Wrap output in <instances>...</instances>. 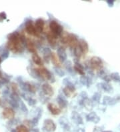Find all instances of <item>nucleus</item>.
<instances>
[{
  "mask_svg": "<svg viewBox=\"0 0 120 132\" xmlns=\"http://www.w3.org/2000/svg\"><path fill=\"white\" fill-rule=\"evenodd\" d=\"M103 132H112V131H103Z\"/></svg>",
  "mask_w": 120,
  "mask_h": 132,
  "instance_id": "obj_43",
  "label": "nucleus"
},
{
  "mask_svg": "<svg viewBox=\"0 0 120 132\" xmlns=\"http://www.w3.org/2000/svg\"><path fill=\"white\" fill-rule=\"evenodd\" d=\"M54 70H55V72L57 73L59 77H63L65 75V73L64 71L61 69L59 67H54Z\"/></svg>",
  "mask_w": 120,
  "mask_h": 132,
  "instance_id": "obj_33",
  "label": "nucleus"
},
{
  "mask_svg": "<svg viewBox=\"0 0 120 132\" xmlns=\"http://www.w3.org/2000/svg\"><path fill=\"white\" fill-rule=\"evenodd\" d=\"M87 120L92 121L94 123H97L99 121V117L97 115V114L95 112H91L87 115Z\"/></svg>",
  "mask_w": 120,
  "mask_h": 132,
  "instance_id": "obj_20",
  "label": "nucleus"
},
{
  "mask_svg": "<svg viewBox=\"0 0 120 132\" xmlns=\"http://www.w3.org/2000/svg\"><path fill=\"white\" fill-rule=\"evenodd\" d=\"M99 76L101 77V79H103L105 81H107L109 82V76L106 73L103 71V70H101V71H99Z\"/></svg>",
  "mask_w": 120,
  "mask_h": 132,
  "instance_id": "obj_28",
  "label": "nucleus"
},
{
  "mask_svg": "<svg viewBox=\"0 0 120 132\" xmlns=\"http://www.w3.org/2000/svg\"><path fill=\"white\" fill-rule=\"evenodd\" d=\"M42 91L46 96H49V97H52V96H53V94H54L53 89L50 84H49L48 83H46L42 85Z\"/></svg>",
  "mask_w": 120,
  "mask_h": 132,
  "instance_id": "obj_9",
  "label": "nucleus"
},
{
  "mask_svg": "<svg viewBox=\"0 0 120 132\" xmlns=\"http://www.w3.org/2000/svg\"><path fill=\"white\" fill-rule=\"evenodd\" d=\"M25 30L28 34L33 35V36H37V31L35 25L33 23V21L31 20H27L25 23Z\"/></svg>",
  "mask_w": 120,
  "mask_h": 132,
  "instance_id": "obj_5",
  "label": "nucleus"
},
{
  "mask_svg": "<svg viewBox=\"0 0 120 132\" xmlns=\"http://www.w3.org/2000/svg\"><path fill=\"white\" fill-rule=\"evenodd\" d=\"M1 103H2V102H1V100H0V105H1Z\"/></svg>",
  "mask_w": 120,
  "mask_h": 132,
  "instance_id": "obj_44",
  "label": "nucleus"
},
{
  "mask_svg": "<svg viewBox=\"0 0 120 132\" xmlns=\"http://www.w3.org/2000/svg\"><path fill=\"white\" fill-rule=\"evenodd\" d=\"M57 55L61 63L65 62V61H66L67 54H66V52H65V50L63 48V47H59V48L57 49Z\"/></svg>",
  "mask_w": 120,
  "mask_h": 132,
  "instance_id": "obj_11",
  "label": "nucleus"
},
{
  "mask_svg": "<svg viewBox=\"0 0 120 132\" xmlns=\"http://www.w3.org/2000/svg\"><path fill=\"white\" fill-rule=\"evenodd\" d=\"M73 52H74V56L77 58H79L80 57L82 56V54H82V51H81V50H80L78 46H77L76 48L73 50Z\"/></svg>",
  "mask_w": 120,
  "mask_h": 132,
  "instance_id": "obj_30",
  "label": "nucleus"
},
{
  "mask_svg": "<svg viewBox=\"0 0 120 132\" xmlns=\"http://www.w3.org/2000/svg\"><path fill=\"white\" fill-rule=\"evenodd\" d=\"M9 55H10V52H9V50H4V52H2V59H7V58L9 57Z\"/></svg>",
  "mask_w": 120,
  "mask_h": 132,
  "instance_id": "obj_36",
  "label": "nucleus"
},
{
  "mask_svg": "<svg viewBox=\"0 0 120 132\" xmlns=\"http://www.w3.org/2000/svg\"><path fill=\"white\" fill-rule=\"evenodd\" d=\"M27 102H28L29 103V105H34L36 104L37 102H36V100H35V99H33V98H31L30 97V98H29L28 100H27Z\"/></svg>",
  "mask_w": 120,
  "mask_h": 132,
  "instance_id": "obj_39",
  "label": "nucleus"
},
{
  "mask_svg": "<svg viewBox=\"0 0 120 132\" xmlns=\"http://www.w3.org/2000/svg\"><path fill=\"white\" fill-rule=\"evenodd\" d=\"M78 42L79 40L76 35H75L74 34H72V33H69L68 41H67V45L70 48H73L74 50L75 48L78 46Z\"/></svg>",
  "mask_w": 120,
  "mask_h": 132,
  "instance_id": "obj_7",
  "label": "nucleus"
},
{
  "mask_svg": "<svg viewBox=\"0 0 120 132\" xmlns=\"http://www.w3.org/2000/svg\"><path fill=\"white\" fill-rule=\"evenodd\" d=\"M2 78H3V77H2V72L0 71V79H2Z\"/></svg>",
  "mask_w": 120,
  "mask_h": 132,
  "instance_id": "obj_41",
  "label": "nucleus"
},
{
  "mask_svg": "<svg viewBox=\"0 0 120 132\" xmlns=\"http://www.w3.org/2000/svg\"><path fill=\"white\" fill-rule=\"evenodd\" d=\"M26 48L27 49L29 52L33 54H35L36 53V48L35 46L34 43L30 39H27L26 43H25Z\"/></svg>",
  "mask_w": 120,
  "mask_h": 132,
  "instance_id": "obj_15",
  "label": "nucleus"
},
{
  "mask_svg": "<svg viewBox=\"0 0 120 132\" xmlns=\"http://www.w3.org/2000/svg\"><path fill=\"white\" fill-rule=\"evenodd\" d=\"M19 108L21 109V111H23L24 113H27V112H28V109L27 108L26 105H25V103H23L22 101H20V102H19Z\"/></svg>",
  "mask_w": 120,
  "mask_h": 132,
  "instance_id": "obj_31",
  "label": "nucleus"
},
{
  "mask_svg": "<svg viewBox=\"0 0 120 132\" xmlns=\"http://www.w3.org/2000/svg\"><path fill=\"white\" fill-rule=\"evenodd\" d=\"M69 33H68L67 32H63L62 34L61 35V42L63 44H67V41H68L69 39Z\"/></svg>",
  "mask_w": 120,
  "mask_h": 132,
  "instance_id": "obj_26",
  "label": "nucleus"
},
{
  "mask_svg": "<svg viewBox=\"0 0 120 132\" xmlns=\"http://www.w3.org/2000/svg\"><path fill=\"white\" fill-rule=\"evenodd\" d=\"M48 108L49 109V111L51 112V113L54 115H59L61 112V109L59 107H57V105H55L54 103H49L48 105Z\"/></svg>",
  "mask_w": 120,
  "mask_h": 132,
  "instance_id": "obj_12",
  "label": "nucleus"
},
{
  "mask_svg": "<svg viewBox=\"0 0 120 132\" xmlns=\"http://www.w3.org/2000/svg\"><path fill=\"white\" fill-rule=\"evenodd\" d=\"M78 46L79 49L82 51V54H86L89 51V46L86 40L84 39H79L78 42Z\"/></svg>",
  "mask_w": 120,
  "mask_h": 132,
  "instance_id": "obj_13",
  "label": "nucleus"
},
{
  "mask_svg": "<svg viewBox=\"0 0 120 132\" xmlns=\"http://www.w3.org/2000/svg\"><path fill=\"white\" fill-rule=\"evenodd\" d=\"M73 69L76 72L80 74L81 75H85V71H84V67L81 64L78 63H75L73 65Z\"/></svg>",
  "mask_w": 120,
  "mask_h": 132,
  "instance_id": "obj_22",
  "label": "nucleus"
},
{
  "mask_svg": "<svg viewBox=\"0 0 120 132\" xmlns=\"http://www.w3.org/2000/svg\"><path fill=\"white\" fill-rule=\"evenodd\" d=\"M12 88L13 90V94H19V89H18V85L15 83H12Z\"/></svg>",
  "mask_w": 120,
  "mask_h": 132,
  "instance_id": "obj_34",
  "label": "nucleus"
},
{
  "mask_svg": "<svg viewBox=\"0 0 120 132\" xmlns=\"http://www.w3.org/2000/svg\"><path fill=\"white\" fill-rule=\"evenodd\" d=\"M32 60L35 64L37 65H44V62L42 61V58L39 56L38 54L35 53V54H33L32 55Z\"/></svg>",
  "mask_w": 120,
  "mask_h": 132,
  "instance_id": "obj_21",
  "label": "nucleus"
},
{
  "mask_svg": "<svg viewBox=\"0 0 120 132\" xmlns=\"http://www.w3.org/2000/svg\"><path fill=\"white\" fill-rule=\"evenodd\" d=\"M36 70L39 77H41L44 80H50L52 79V74L50 73V71L45 67L37 68Z\"/></svg>",
  "mask_w": 120,
  "mask_h": 132,
  "instance_id": "obj_4",
  "label": "nucleus"
},
{
  "mask_svg": "<svg viewBox=\"0 0 120 132\" xmlns=\"http://www.w3.org/2000/svg\"><path fill=\"white\" fill-rule=\"evenodd\" d=\"M75 91V88L74 85L72 84V83L70 84L65 85V87L63 88V94H64L65 97H67V98L71 97V95L74 93Z\"/></svg>",
  "mask_w": 120,
  "mask_h": 132,
  "instance_id": "obj_10",
  "label": "nucleus"
},
{
  "mask_svg": "<svg viewBox=\"0 0 120 132\" xmlns=\"http://www.w3.org/2000/svg\"><path fill=\"white\" fill-rule=\"evenodd\" d=\"M71 117H72L73 120L77 123H79V124L82 123V118L78 113L75 112V111L73 112L72 115H71Z\"/></svg>",
  "mask_w": 120,
  "mask_h": 132,
  "instance_id": "obj_25",
  "label": "nucleus"
},
{
  "mask_svg": "<svg viewBox=\"0 0 120 132\" xmlns=\"http://www.w3.org/2000/svg\"><path fill=\"white\" fill-rule=\"evenodd\" d=\"M65 68L69 72V73H72L73 71V63L71 61H66L65 62Z\"/></svg>",
  "mask_w": 120,
  "mask_h": 132,
  "instance_id": "obj_27",
  "label": "nucleus"
},
{
  "mask_svg": "<svg viewBox=\"0 0 120 132\" xmlns=\"http://www.w3.org/2000/svg\"><path fill=\"white\" fill-rule=\"evenodd\" d=\"M24 91H27V92H31V93H33V94H34L36 90H35V87L33 85H32L30 83L26 82L25 83V90Z\"/></svg>",
  "mask_w": 120,
  "mask_h": 132,
  "instance_id": "obj_24",
  "label": "nucleus"
},
{
  "mask_svg": "<svg viewBox=\"0 0 120 132\" xmlns=\"http://www.w3.org/2000/svg\"><path fill=\"white\" fill-rule=\"evenodd\" d=\"M57 37L55 36V35H53L52 32L48 33V35H47V39H48L49 43L52 47H55L56 46V43H57Z\"/></svg>",
  "mask_w": 120,
  "mask_h": 132,
  "instance_id": "obj_17",
  "label": "nucleus"
},
{
  "mask_svg": "<svg viewBox=\"0 0 120 132\" xmlns=\"http://www.w3.org/2000/svg\"><path fill=\"white\" fill-rule=\"evenodd\" d=\"M44 127L48 131L53 132L55 131V129H56V125L52 119H47L44 121Z\"/></svg>",
  "mask_w": 120,
  "mask_h": 132,
  "instance_id": "obj_6",
  "label": "nucleus"
},
{
  "mask_svg": "<svg viewBox=\"0 0 120 132\" xmlns=\"http://www.w3.org/2000/svg\"><path fill=\"white\" fill-rule=\"evenodd\" d=\"M44 25H45V23H44V21L43 19H37L35 23V29H36L38 33H41L44 31Z\"/></svg>",
  "mask_w": 120,
  "mask_h": 132,
  "instance_id": "obj_14",
  "label": "nucleus"
},
{
  "mask_svg": "<svg viewBox=\"0 0 120 132\" xmlns=\"http://www.w3.org/2000/svg\"><path fill=\"white\" fill-rule=\"evenodd\" d=\"M52 52H51V50L48 48H44L42 49V54L44 56V59H46V61H49V59H51V55Z\"/></svg>",
  "mask_w": 120,
  "mask_h": 132,
  "instance_id": "obj_19",
  "label": "nucleus"
},
{
  "mask_svg": "<svg viewBox=\"0 0 120 132\" xmlns=\"http://www.w3.org/2000/svg\"><path fill=\"white\" fill-rule=\"evenodd\" d=\"M19 102H17V101H15V100H10V104L11 105V106L13 107H19Z\"/></svg>",
  "mask_w": 120,
  "mask_h": 132,
  "instance_id": "obj_35",
  "label": "nucleus"
},
{
  "mask_svg": "<svg viewBox=\"0 0 120 132\" xmlns=\"http://www.w3.org/2000/svg\"><path fill=\"white\" fill-rule=\"evenodd\" d=\"M100 97H101V95H100L99 93H95V94H93L92 100H93L94 102H99Z\"/></svg>",
  "mask_w": 120,
  "mask_h": 132,
  "instance_id": "obj_38",
  "label": "nucleus"
},
{
  "mask_svg": "<svg viewBox=\"0 0 120 132\" xmlns=\"http://www.w3.org/2000/svg\"><path fill=\"white\" fill-rule=\"evenodd\" d=\"M51 61L55 67H60L61 66V62L59 60V58H57V55L52 52L51 55Z\"/></svg>",
  "mask_w": 120,
  "mask_h": 132,
  "instance_id": "obj_16",
  "label": "nucleus"
},
{
  "mask_svg": "<svg viewBox=\"0 0 120 132\" xmlns=\"http://www.w3.org/2000/svg\"><path fill=\"white\" fill-rule=\"evenodd\" d=\"M90 67L92 69L94 70H97V71H101L102 70V68L103 67V63L101 58L97 56H94L92 59H90Z\"/></svg>",
  "mask_w": 120,
  "mask_h": 132,
  "instance_id": "obj_3",
  "label": "nucleus"
},
{
  "mask_svg": "<svg viewBox=\"0 0 120 132\" xmlns=\"http://www.w3.org/2000/svg\"><path fill=\"white\" fill-rule=\"evenodd\" d=\"M50 29L51 32L56 37L61 36L62 33L63 32V27L59 23H58L56 21L52 20L50 23Z\"/></svg>",
  "mask_w": 120,
  "mask_h": 132,
  "instance_id": "obj_2",
  "label": "nucleus"
},
{
  "mask_svg": "<svg viewBox=\"0 0 120 132\" xmlns=\"http://www.w3.org/2000/svg\"><path fill=\"white\" fill-rule=\"evenodd\" d=\"M6 19V13H4V12H2V13H0V21L4 20V19Z\"/></svg>",
  "mask_w": 120,
  "mask_h": 132,
  "instance_id": "obj_40",
  "label": "nucleus"
},
{
  "mask_svg": "<svg viewBox=\"0 0 120 132\" xmlns=\"http://www.w3.org/2000/svg\"><path fill=\"white\" fill-rule=\"evenodd\" d=\"M101 85L102 89L106 91L107 92H110V91L111 90V87L107 83H101Z\"/></svg>",
  "mask_w": 120,
  "mask_h": 132,
  "instance_id": "obj_32",
  "label": "nucleus"
},
{
  "mask_svg": "<svg viewBox=\"0 0 120 132\" xmlns=\"http://www.w3.org/2000/svg\"><path fill=\"white\" fill-rule=\"evenodd\" d=\"M91 81V79L88 77L86 76V75H82L80 77L79 81L83 85H86L87 87H90V81Z\"/></svg>",
  "mask_w": 120,
  "mask_h": 132,
  "instance_id": "obj_23",
  "label": "nucleus"
},
{
  "mask_svg": "<svg viewBox=\"0 0 120 132\" xmlns=\"http://www.w3.org/2000/svg\"><path fill=\"white\" fill-rule=\"evenodd\" d=\"M23 43L21 39V35L15 31L8 35L7 48L13 53H21L23 51Z\"/></svg>",
  "mask_w": 120,
  "mask_h": 132,
  "instance_id": "obj_1",
  "label": "nucleus"
},
{
  "mask_svg": "<svg viewBox=\"0 0 120 132\" xmlns=\"http://www.w3.org/2000/svg\"><path fill=\"white\" fill-rule=\"evenodd\" d=\"M57 102L60 108H65L67 105V102L63 96H59L57 98Z\"/></svg>",
  "mask_w": 120,
  "mask_h": 132,
  "instance_id": "obj_18",
  "label": "nucleus"
},
{
  "mask_svg": "<svg viewBox=\"0 0 120 132\" xmlns=\"http://www.w3.org/2000/svg\"><path fill=\"white\" fill-rule=\"evenodd\" d=\"M3 117L8 119H12L15 117V111L11 107H6L2 111Z\"/></svg>",
  "mask_w": 120,
  "mask_h": 132,
  "instance_id": "obj_8",
  "label": "nucleus"
},
{
  "mask_svg": "<svg viewBox=\"0 0 120 132\" xmlns=\"http://www.w3.org/2000/svg\"><path fill=\"white\" fill-rule=\"evenodd\" d=\"M16 130H17V132H29V129L23 125H19L16 129Z\"/></svg>",
  "mask_w": 120,
  "mask_h": 132,
  "instance_id": "obj_29",
  "label": "nucleus"
},
{
  "mask_svg": "<svg viewBox=\"0 0 120 132\" xmlns=\"http://www.w3.org/2000/svg\"><path fill=\"white\" fill-rule=\"evenodd\" d=\"M110 77L113 79L115 81H120V75L117 73H113L111 74Z\"/></svg>",
  "mask_w": 120,
  "mask_h": 132,
  "instance_id": "obj_37",
  "label": "nucleus"
},
{
  "mask_svg": "<svg viewBox=\"0 0 120 132\" xmlns=\"http://www.w3.org/2000/svg\"><path fill=\"white\" fill-rule=\"evenodd\" d=\"M2 63V58H0V63Z\"/></svg>",
  "mask_w": 120,
  "mask_h": 132,
  "instance_id": "obj_42",
  "label": "nucleus"
}]
</instances>
